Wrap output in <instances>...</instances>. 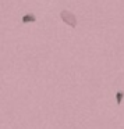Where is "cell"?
<instances>
[{"instance_id":"2","label":"cell","mask_w":124,"mask_h":129,"mask_svg":"<svg viewBox=\"0 0 124 129\" xmlns=\"http://www.w3.org/2000/svg\"><path fill=\"white\" fill-rule=\"evenodd\" d=\"M38 17L34 14V13H27V14L23 15V20H21V22L23 24H31V22H36Z\"/></svg>"},{"instance_id":"3","label":"cell","mask_w":124,"mask_h":129,"mask_svg":"<svg viewBox=\"0 0 124 129\" xmlns=\"http://www.w3.org/2000/svg\"><path fill=\"white\" fill-rule=\"evenodd\" d=\"M123 99H124V92L123 90H118V92L116 93V104L120 106V104L123 103Z\"/></svg>"},{"instance_id":"1","label":"cell","mask_w":124,"mask_h":129,"mask_svg":"<svg viewBox=\"0 0 124 129\" xmlns=\"http://www.w3.org/2000/svg\"><path fill=\"white\" fill-rule=\"evenodd\" d=\"M60 18H61L63 22L67 24V25L71 26V28H75V26L78 25L77 17L71 11H68V10H61V11H60Z\"/></svg>"}]
</instances>
